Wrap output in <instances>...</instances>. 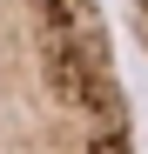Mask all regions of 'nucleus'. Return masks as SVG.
Returning <instances> with one entry per match:
<instances>
[{"mask_svg": "<svg viewBox=\"0 0 148 154\" xmlns=\"http://www.w3.org/2000/svg\"><path fill=\"white\" fill-rule=\"evenodd\" d=\"M0 154H135V107L94 0H0Z\"/></svg>", "mask_w": 148, "mask_h": 154, "instance_id": "1", "label": "nucleus"}, {"mask_svg": "<svg viewBox=\"0 0 148 154\" xmlns=\"http://www.w3.org/2000/svg\"><path fill=\"white\" fill-rule=\"evenodd\" d=\"M128 27H135V47L148 54V0H128Z\"/></svg>", "mask_w": 148, "mask_h": 154, "instance_id": "2", "label": "nucleus"}]
</instances>
